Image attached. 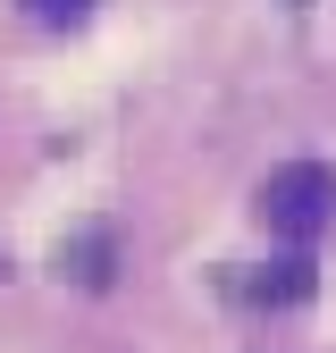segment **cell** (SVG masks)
<instances>
[{
	"mask_svg": "<svg viewBox=\"0 0 336 353\" xmlns=\"http://www.w3.org/2000/svg\"><path fill=\"white\" fill-rule=\"evenodd\" d=\"M311 294V261H277V278H252V303H303Z\"/></svg>",
	"mask_w": 336,
	"mask_h": 353,
	"instance_id": "7a4b0ae2",
	"label": "cell"
},
{
	"mask_svg": "<svg viewBox=\"0 0 336 353\" xmlns=\"http://www.w3.org/2000/svg\"><path fill=\"white\" fill-rule=\"evenodd\" d=\"M261 219L286 244H319L336 228V168L328 160H286L261 176Z\"/></svg>",
	"mask_w": 336,
	"mask_h": 353,
	"instance_id": "6da1fadb",
	"label": "cell"
},
{
	"mask_svg": "<svg viewBox=\"0 0 336 353\" xmlns=\"http://www.w3.org/2000/svg\"><path fill=\"white\" fill-rule=\"evenodd\" d=\"M17 9H25L34 26H84V17H93V0H17Z\"/></svg>",
	"mask_w": 336,
	"mask_h": 353,
	"instance_id": "3957f363",
	"label": "cell"
}]
</instances>
